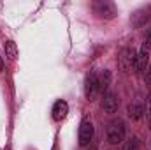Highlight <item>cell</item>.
<instances>
[{"label": "cell", "instance_id": "obj_9", "mask_svg": "<svg viewBox=\"0 0 151 150\" xmlns=\"http://www.w3.org/2000/svg\"><path fill=\"white\" fill-rule=\"evenodd\" d=\"M148 60H150V55H148V51L141 50V51L135 55L134 71H135V73H144V71H146V67H148Z\"/></svg>", "mask_w": 151, "mask_h": 150}, {"label": "cell", "instance_id": "obj_8", "mask_svg": "<svg viewBox=\"0 0 151 150\" xmlns=\"http://www.w3.org/2000/svg\"><path fill=\"white\" fill-rule=\"evenodd\" d=\"M150 18H151V7L148 5V7H142V9H139L132 14V23L135 27H142Z\"/></svg>", "mask_w": 151, "mask_h": 150}, {"label": "cell", "instance_id": "obj_4", "mask_svg": "<svg viewBox=\"0 0 151 150\" xmlns=\"http://www.w3.org/2000/svg\"><path fill=\"white\" fill-rule=\"evenodd\" d=\"M93 133H95V129H93L91 120L90 118H83V122L79 125V145L81 147L90 145V141L93 140Z\"/></svg>", "mask_w": 151, "mask_h": 150}, {"label": "cell", "instance_id": "obj_12", "mask_svg": "<svg viewBox=\"0 0 151 150\" xmlns=\"http://www.w3.org/2000/svg\"><path fill=\"white\" fill-rule=\"evenodd\" d=\"M99 81H100V92H106L107 87H109V81H111V74H109V71H104L102 76H99Z\"/></svg>", "mask_w": 151, "mask_h": 150}, {"label": "cell", "instance_id": "obj_3", "mask_svg": "<svg viewBox=\"0 0 151 150\" xmlns=\"http://www.w3.org/2000/svg\"><path fill=\"white\" fill-rule=\"evenodd\" d=\"M84 94L90 101H93L99 94H100V81L97 73H90L86 76V83H84Z\"/></svg>", "mask_w": 151, "mask_h": 150}, {"label": "cell", "instance_id": "obj_2", "mask_svg": "<svg viewBox=\"0 0 151 150\" xmlns=\"http://www.w3.org/2000/svg\"><path fill=\"white\" fill-rule=\"evenodd\" d=\"M93 11H95V14H99L104 20H113L114 16L118 14L116 5H114L113 2H107V0H97V2H93Z\"/></svg>", "mask_w": 151, "mask_h": 150}, {"label": "cell", "instance_id": "obj_16", "mask_svg": "<svg viewBox=\"0 0 151 150\" xmlns=\"http://www.w3.org/2000/svg\"><path fill=\"white\" fill-rule=\"evenodd\" d=\"M146 79H148V81L151 83V66L148 67V71H146Z\"/></svg>", "mask_w": 151, "mask_h": 150}, {"label": "cell", "instance_id": "obj_10", "mask_svg": "<svg viewBox=\"0 0 151 150\" xmlns=\"http://www.w3.org/2000/svg\"><path fill=\"white\" fill-rule=\"evenodd\" d=\"M127 111H128V117H130V118H134V120H141L142 115H144V106H142L141 103H132V104H128Z\"/></svg>", "mask_w": 151, "mask_h": 150}, {"label": "cell", "instance_id": "obj_15", "mask_svg": "<svg viewBox=\"0 0 151 150\" xmlns=\"http://www.w3.org/2000/svg\"><path fill=\"white\" fill-rule=\"evenodd\" d=\"M146 111H148V122L151 127V94L148 95V103H146Z\"/></svg>", "mask_w": 151, "mask_h": 150}, {"label": "cell", "instance_id": "obj_7", "mask_svg": "<svg viewBox=\"0 0 151 150\" xmlns=\"http://www.w3.org/2000/svg\"><path fill=\"white\" fill-rule=\"evenodd\" d=\"M102 110L106 113H116L118 111V95L114 92H106L104 101H102Z\"/></svg>", "mask_w": 151, "mask_h": 150}, {"label": "cell", "instance_id": "obj_6", "mask_svg": "<svg viewBox=\"0 0 151 150\" xmlns=\"http://www.w3.org/2000/svg\"><path fill=\"white\" fill-rule=\"evenodd\" d=\"M53 118L56 120V122H60V120H63L65 117H67V113H69V104H67V101H63V99H58L55 104H53Z\"/></svg>", "mask_w": 151, "mask_h": 150}, {"label": "cell", "instance_id": "obj_17", "mask_svg": "<svg viewBox=\"0 0 151 150\" xmlns=\"http://www.w3.org/2000/svg\"><path fill=\"white\" fill-rule=\"evenodd\" d=\"M0 71H4V58L0 57Z\"/></svg>", "mask_w": 151, "mask_h": 150}, {"label": "cell", "instance_id": "obj_18", "mask_svg": "<svg viewBox=\"0 0 151 150\" xmlns=\"http://www.w3.org/2000/svg\"><path fill=\"white\" fill-rule=\"evenodd\" d=\"M7 150H9V149H7Z\"/></svg>", "mask_w": 151, "mask_h": 150}, {"label": "cell", "instance_id": "obj_11", "mask_svg": "<svg viewBox=\"0 0 151 150\" xmlns=\"http://www.w3.org/2000/svg\"><path fill=\"white\" fill-rule=\"evenodd\" d=\"M4 48H5V57L9 60H16V57H18V46H16V42L14 41H7L4 44Z\"/></svg>", "mask_w": 151, "mask_h": 150}, {"label": "cell", "instance_id": "obj_1", "mask_svg": "<svg viewBox=\"0 0 151 150\" xmlns=\"http://www.w3.org/2000/svg\"><path fill=\"white\" fill-rule=\"evenodd\" d=\"M106 134H107V141L111 145H118L125 140V134H127V127H125V122L121 118H114L107 124V129H106Z\"/></svg>", "mask_w": 151, "mask_h": 150}, {"label": "cell", "instance_id": "obj_14", "mask_svg": "<svg viewBox=\"0 0 151 150\" xmlns=\"http://www.w3.org/2000/svg\"><path fill=\"white\" fill-rule=\"evenodd\" d=\"M137 149H139V143H137V140H135V138H134V140H130V141H128V145L125 147V150H137Z\"/></svg>", "mask_w": 151, "mask_h": 150}, {"label": "cell", "instance_id": "obj_5", "mask_svg": "<svg viewBox=\"0 0 151 150\" xmlns=\"http://www.w3.org/2000/svg\"><path fill=\"white\" fill-rule=\"evenodd\" d=\"M135 55H137V51H135V50H132V48H123V50H121V53H119V57H118L119 67H121L123 71H130V69H134Z\"/></svg>", "mask_w": 151, "mask_h": 150}, {"label": "cell", "instance_id": "obj_13", "mask_svg": "<svg viewBox=\"0 0 151 150\" xmlns=\"http://www.w3.org/2000/svg\"><path fill=\"white\" fill-rule=\"evenodd\" d=\"M141 50H144V51H150L151 50V28H148L146 34H144V42H142Z\"/></svg>", "mask_w": 151, "mask_h": 150}]
</instances>
